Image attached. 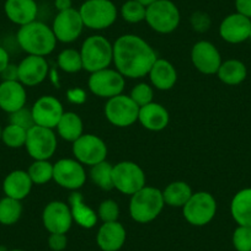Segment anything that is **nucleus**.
Instances as JSON below:
<instances>
[{
	"label": "nucleus",
	"instance_id": "f257e3e1",
	"mask_svg": "<svg viewBox=\"0 0 251 251\" xmlns=\"http://www.w3.org/2000/svg\"><path fill=\"white\" fill-rule=\"evenodd\" d=\"M156 59L155 50L137 35H122L113 43V63L125 78L139 79L148 75Z\"/></svg>",
	"mask_w": 251,
	"mask_h": 251
},
{
	"label": "nucleus",
	"instance_id": "f03ea898",
	"mask_svg": "<svg viewBox=\"0 0 251 251\" xmlns=\"http://www.w3.org/2000/svg\"><path fill=\"white\" fill-rule=\"evenodd\" d=\"M16 38L21 50L30 55L46 57L54 50L57 45L52 27L37 20L20 26Z\"/></svg>",
	"mask_w": 251,
	"mask_h": 251
},
{
	"label": "nucleus",
	"instance_id": "7ed1b4c3",
	"mask_svg": "<svg viewBox=\"0 0 251 251\" xmlns=\"http://www.w3.org/2000/svg\"><path fill=\"white\" fill-rule=\"evenodd\" d=\"M164 206L163 191L146 185L131 196L129 214L137 223L147 224L158 218Z\"/></svg>",
	"mask_w": 251,
	"mask_h": 251
},
{
	"label": "nucleus",
	"instance_id": "20e7f679",
	"mask_svg": "<svg viewBox=\"0 0 251 251\" xmlns=\"http://www.w3.org/2000/svg\"><path fill=\"white\" fill-rule=\"evenodd\" d=\"M80 55L83 69L91 74L110 67L113 62V45L101 35L90 36L83 42Z\"/></svg>",
	"mask_w": 251,
	"mask_h": 251
},
{
	"label": "nucleus",
	"instance_id": "39448f33",
	"mask_svg": "<svg viewBox=\"0 0 251 251\" xmlns=\"http://www.w3.org/2000/svg\"><path fill=\"white\" fill-rule=\"evenodd\" d=\"M84 26L90 30H105L117 20L118 10L111 0H85L79 8Z\"/></svg>",
	"mask_w": 251,
	"mask_h": 251
},
{
	"label": "nucleus",
	"instance_id": "423d86ee",
	"mask_svg": "<svg viewBox=\"0 0 251 251\" xmlns=\"http://www.w3.org/2000/svg\"><path fill=\"white\" fill-rule=\"evenodd\" d=\"M180 10L171 0H156L147 6L146 21L158 33H171L180 25Z\"/></svg>",
	"mask_w": 251,
	"mask_h": 251
},
{
	"label": "nucleus",
	"instance_id": "0eeeda50",
	"mask_svg": "<svg viewBox=\"0 0 251 251\" xmlns=\"http://www.w3.org/2000/svg\"><path fill=\"white\" fill-rule=\"evenodd\" d=\"M217 213L216 199L209 192L199 191L182 207L183 218L195 226H207L213 221Z\"/></svg>",
	"mask_w": 251,
	"mask_h": 251
},
{
	"label": "nucleus",
	"instance_id": "6e6552de",
	"mask_svg": "<svg viewBox=\"0 0 251 251\" xmlns=\"http://www.w3.org/2000/svg\"><path fill=\"white\" fill-rule=\"evenodd\" d=\"M113 188L123 195H134L146 186L143 169L133 161H121L113 165Z\"/></svg>",
	"mask_w": 251,
	"mask_h": 251
},
{
	"label": "nucleus",
	"instance_id": "1a4fd4ad",
	"mask_svg": "<svg viewBox=\"0 0 251 251\" xmlns=\"http://www.w3.org/2000/svg\"><path fill=\"white\" fill-rule=\"evenodd\" d=\"M139 106L129 95L120 94L108 99L105 105V116L111 125L125 128L138 121Z\"/></svg>",
	"mask_w": 251,
	"mask_h": 251
},
{
	"label": "nucleus",
	"instance_id": "9d476101",
	"mask_svg": "<svg viewBox=\"0 0 251 251\" xmlns=\"http://www.w3.org/2000/svg\"><path fill=\"white\" fill-rule=\"evenodd\" d=\"M25 148L33 160H50L57 151V137L53 129L36 125L27 131Z\"/></svg>",
	"mask_w": 251,
	"mask_h": 251
},
{
	"label": "nucleus",
	"instance_id": "9b49d317",
	"mask_svg": "<svg viewBox=\"0 0 251 251\" xmlns=\"http://www.w3.org/2000/svg\"><path fill=\"white\" fill-rule=\"evenodd\" d=\"M88 86L94 95L108 100L123 93L126 78L117 69L105 68L90 74Z\"/></svg>",
	"mask_w": 251,
	"mask_h": 251
},
{
	"label": "nucleus",
	"instance_id": "f8f14e48",
	"mask_svg": "<svg viewBox=\"0 0 251 251\" xmlns=\"http://www.w3.org/2000/svg\"><path fill=\"white\" fill-rule=\"evenodd\" d=\"M73 155L83 165L94 166L106 160L107 146L100 137L95 134H83L73 142Z\"/></svg>",
	"mask_w": 251,
	"mask_h": 251
},
{
	"label": "nucleus",
	"instance_id": "ddd939ff",
	"mask_svg": "<svg viewBox=\"0 0 251 251\" xmlns=\"http://www.w3.org/2000/svg\"><path fill=\"white\" fill-rule=\"evenodd\" d=\"M53 180L60 187L76 191L86 181L85 169L76 159H60L53 164Z\"/></svg>",
	"mask_w": 251,
	"mask_h": 251
},
{
	"label": "nucleus",
	"instance_id": "4468645a",
	"mask_svg": "<svg viewBox=\"0 0 251 251\" xmlns=\"http://www.w3.org/2000/svg\"><path fill=\"white\" fill-rule=\"evenodd\" d=\"M84 23L79 10L72 8L59 11L52 24V30L57 41L63 43H72L80 37L84 30Z\"/></svg>",
	"mask_w": 251,
	"mask_h": 251
},
{
	"label": "nucleus",
	"instance_id": "2eb2a0df",
	"mask_svg": "<svg viewBox=\"0 0 251 251\" xmlns=\"http://www.w3.org/2000/svg\"><path fill=\"white\" fill-rule=\"evenodd\" d=\"M69 204L62 201H52L42 212V223L50 234H67L73 224Z\"/></svg>",
	"mask_w": 251,
	"mask_h": 251
},
{
	"label": "nucleus",
	"instance_id": "dca6fc26",
	"mask_svg": "<svg viewBox=\"0 0 251 251\" xmlns=\"http://www.w3.org/2000/svg\"><path fill=\"white\" fill-rule=\"evenodd\" d=\"M191 60L195 68L202 74H217L222 64V55L218 48L209 41H199L191 50Z\"/></svg>",
	"mask_w": 251,
	"mask_h": 251
},
{
	"label": "nucleus",
	"instance_id": "f3484780",
	"mask_svg": "<svg viewBox=\"0 0 251 251\" xmlns=\"http://www.w3.org/2000/svg\"><path fill=\"white\" fill-rule=\"evenodd\" d=\"M31 111L35 125L50 129L57 127L60 117L64 113L62 102L52 95H43L37 99Z\"/></svg>",
	"mask_w": 251,
	"mask_h": 251
},
{
	"label": "nucleus",
	"instance_id": "a211bd4d",
	"mask_svg": "<svg viewBox=\"0 0 251 251\" xmlns=\"http://www.w3.org/2000/svg\"><path fill=\"white\" fill-rule=\"evenodd\" d=\"M251 31V19L239 13L226 16L219 25V35L226 42L238 45L249 40Z\"/></svg>",
	"mask_w": 251,
	"mask_h": 251
},
{
	"label": "nucleus",
	"instance_id": "6ab92c4d",
	"mask_svg": "<svg viewBox=\"0 0 251 251\" xmlns=\"http://www.w3.org/2000/svg\"><path fill=\"white\" fill-rule=\"evenodd\" d=\"M19 81L24 86H36L42 83L48 74V62L41 55H30L18 64Z\"/></svg>",
	"mask_w": 251,
	"mask_h": 251
},
{
	"label": "nucleus",
	"instance_id": "aec40b11",
	"mask_svg": "<svg viewBox=\"0 0 251 251\" xmlns=\"http://www.w3.org/2000/svg\"><path fill=\"white\" fill-rule=\"evenodd\" d=\"M27 95L20 81H1L0 83V108L6 113H13L25 107Z\"/></svg>",
	"mask_w": 251,
	"mask_h": 251
},
{
	"label": "nucleus",
	"instance_id": "412c9836",
	"mask_svg": "<svg viewBox=\"0 0 251 251\" xmlns=\"http://www.w3.org/2000/svg\"><path fill=\"white\" fill-rule=\"evenodd\" d=\"M127 233L120 222L103 223L96 234V243L102 251H118L125 245Z\"/></svg>",
	"mask_w": 251,
	"mask_h": 251
},
{
	"label": "nucleus",
	"instance_id": "4be33fe9",
	"mask_svg": "<svg viewBox=\"0 0 251 251\" xmlns=\"http://www.w3.org/2000/svg\"><path fill=\"white\" fill-rule=\"evenodd\" d=\"M4 11L11 23L24 26L36 20L38 6L35 0H6Z\"/></svg>",
	"mask_w": 251,
	"mask_h": 251
},
{
	"label": "nucleus",
	"instance_id": "5701e85b",
	"mask_svg": "<svg viewBox=\"0 0 251 251\" xmlns=\"http://www.w3.org/2000/svg\"><path fill=\"white\" fill-rule=\"evenodd\" d=\"M33 182L27 171L14 170L5 176L3 181V191L6 197L23 201L30 195Z\"/></svg>",
	"mask_w": 251,
	"mask_h": 251
},
{
	"label": "nucleus",
	"instance_id": "b1692460",
	"mask_svg": "<svg viewBox=\"0 0 251 251\" xmlns=\"http://www.w3.org/2000/svg\"><path fill=\"white\" fill-rule=\"evenodd\" d=\"M138 121L148 131L159 132L168 127L170 116L163 105L153 101L143 107H139Z\"/></svg>",
	"mask_w": 251,
	"mask_h": 251
},
{
	"label": "nucleus",
	"instance_id": "393cba45",
	"mask_svg": "<svg viewBox=\"0 0 251 251\" xmlns=\"http://www.w3.org/2000/svg\"><path fill=\"white\" fill-rule=\"evenodd\" d=\"M151 85L158 90H170L177 81L175 67L166 59H156L148 73Z\"/></svg>",
	"mask_w": 251,
	"mask_h": 251
},
{
	"label": "nucleus",
	"instance_id": "a878e982",
	"mask_svg": "<svg viewBox=\"0 0 251 251\" xmlns=\"http://www.w3.org/2000/svg\"><path fill=\"white\" fill-rule=\"evenodd\" d=\"M69 208L73 221L81 228L91 229L98 223V213L84 202L83 196L79 192H73L69 196Z\"/></svg>",
	"mask_w": 251,
	"mask_h": 251
},
{
	"label": "nucleus",
	"instance_id": "bb28decb",
	"mask_svg": "<svg viewBox=\"0 0 251 251\" xmlns=\"http://www.w3.org/2000/svg\"><path fill=\"white\" fill-rule=\"evenodd\" d=\"M230 213L238 226H251V187L243 188L234 195Z\"/></svg>",
	"mask_w": 251,
	"mask_h": 251
},
{
	"label": "nucleus",
	"instance_id": "cd10ccee",
	"mask_svg": "<svg viewBox=\"0 0 251 251\" xmlns=\"http://www.w3.org/2000/svg\"><path fill=\"white\" fill-rule=\"evenodd\" d=\"M55 128L60 138L67 142H72V143L84 134L83 120L78 113L72 112V111L63 113Z\"/></svg>",
	"mask_w": 251,
	"mask_h": 251
},
{
	"label": "nucleus",
	"instance_id": "c85d7f7f",
	"mask_svg": "<svg viewBox=\"0 0 251 251\" xmlns=\"http://www.w3.org/2000/svg\"><path fill=\"white\" fill-rule=\"evenodd\" d=\"M219 80L226 85H239L243 83L248 76L246 66L239 59H228L222 62L218 72H217Z\"/></svg>",
	"mask_w": 251,
	"mask_h": 251
},
{
	"label": "nucleus",
	"instance_id": "c756f323",
	"mask_svg": "<svg viewBox=\"0 0 251 251\" xmlns=\"http://www.w3.org/2000/svg\"><path fill=\"white\" fill-rule=\"evenodd\" d=\"M192 188L185 181H174L169 183L163 191L164 203L169 207L182 208L192 196Z\"/></svg>",
	"mask_w": 251,
	"mask_h": 251
},
{
	"label": "nucleus",
	"instance_id": "7c9ffc66",
	"mask_svg": "<svg viewBox=\"0 0 251 251\" xmlns=\"http://www.w3.org/2000/svg\"><path fill=\"white\" fill-rule=\"evenodd\" d=\"M21 216H23L21 201L6 196L0 200V224L14 226L20 221Z\"/></svg>",
	"mask_w": 251,
	"mask_h": 251
},
{
	"label": "nucleus",
	"instance_id": "2f4dec72",
	"mask_svg": "<svg viewBox=\"0 0 251 251\" xmlns=\"http://www.w3.org/2000/svg\"><path fill=\"white\" fill-rule=\"evenodd\" d=\"M113 165L108 161L103 160L96 165L91 166L90 169V178L98 187H100L103 191H110L113 188V178H112Z\"/></svg>",
	"mask_w": 251,
	"mask_h": 251
},
{
	"label": "nucleus",
	"instance_id": "473e14b6",
	"mask_svg": "<svg viewBox=\"0 0 251 251\" xmlns=\"http://www.w3.org/2000/svg\"><path fill=\"white\" fill-rule=\"evenodd\" d=\"M58 67L66 73L73 74L78 73L83 69V60H81L80 50H76L74 48H67L63 50L58 54Z\"/></svg>",
	"mask_w": 251,
	"mask_h": 251
},
{
	"label": "nucleus",
	"instance_id": "72a5a7b5",
	"mask_svg": "<svg viewBox=\"0 0 251 251\" xmlns=\"http://www.w3.org/2000/svg\"><path fill=\"white\" fill-rule=\"evenodd\" d=\"M27 173L33 185H45L53 180V164L50 160H35Z\"/></svg>",
	"mask_w": 251,
	"mask_h": 251
},
{
	"label": "nucleus",
	"instance_id": "f704fd0d",
	"mask_svg": "<svg viewBox=\"0 0 251 251\" xmlns=\"http://www.w3.org/2000/svg\"><path fill=\"white\" fill-rule=\"evenodd\" d=\"M26 138H27V131L23 127L9 123L5 128H3L1 141L8 148L18 149L25 147Z\"/></svg>",
	"mask_w": 251,
	"mask_h": 251
},
{
	"label": "nucleus",
	"instance_id": "c9c22d12",
	"mask_svg": "<svg viewBox=\"0 0 251 251\" xmlns=\"http://www.w3.org/2000/svg\"><path fill=\"white\" fill-rule=\"evenodd\" d=\"M120 14L126 23L138 24L146 20L147 6H144L137 0H127L121 6Z\"/></svg>",
	"mask_w": 251,
	"mask_h": 251
},
{
	"label": "nucleus",
	"instance_id": "e433bc0d",
	"mask_svg": "<svg viewBox=\"0 0 251 251\" xmlns=\"http://www.w3.org/2000/svg\"><path fill=\"white\" fill-rule=\"evenodd\" d=\"M231 241L236 251H251V226H236Z\"/></svg>",
	"mask_w": 251,
	"mask_h": 251
},
{
	"label": "nucleus",
	"instance_id": "4c0bfd02",
	"mask_svg": "<svg viewBox=\"0 0 251 251\" xmlns=\"http://www.w3.org/2000/svg\"><path fill=\"white\" fill-rule=\"evenodd\" d=\"M129 96H131L132 100H133L139 107H143V106L153 102V98H154L153 86H151L147 83L137 84V85L131 90Z\"/></svg>",
	"mask_w": 251,
	"mask_h": 251
},
{
	"label": "nucleus",
	"instance_id": "58836bf2",
	"mask_svg": "<svg viewBox=\"0 0 251 251\" xmlns=\"http://www.w3.org/2000/svg\"><path fill=\"white\" fill-rule=\"evenodd\" d=\"M98 217L102 221V223L117 222L120 217V206L113 200H105L99 206Z\"/></svg>",
	"mask_w": 251,
	"mask_h": 251
},
{
	"label": "nucleus",
	"instance_id": "ea45409f",
	"mask_svg": "<svg viewBox=\"0 0 251 251\" xmlns=\"http://www.w3.org/2000/svg\"><path fill=\"white\" fill-rule=\"evenodd\" d=\"M10 123L11 125H16L19 127H23L26 131H28L30 128H32L35 125V121H33L32 111L31 108L23 107L20 110L15 111V112L10 113Z\"/></svg>",
	"mask_w": 251,
	"mask_h": 251
},
{
	"label": "nucleus",
	"instance_id": "a19ab883",
	"mask_svg": "<svg viewBox=\"0 0 251 251\" xmlns=\"http://www.w3.org/2000/svg\"><path fill=\"white\" fill-rule=\"evenodd\" d=\"M47 243L52 251H63L68 245V238L67 234H50Z\"/></svg>",
	"mask_w": 251,
	"mask_h": 251
},
{
	"label": "nucleus",
	"instance_id": "79ce46f5",
	"mask_svg": "<svg viewBox=\"0 0 251 251\" xmlns=\"http://www.w3.org/2000/svg\"><path fill=\"white\" fill-rule=\"evenodd\" d=\"M0 78L3 81H19V68L16 64H9L1 73Z\"/></svg>",
	"mask_w": 251,
	"mask_h": 251
},
{
	"label": "nucleus",
	"instance_id": "37998d69",
	"mask_svg": "<svg viewBox=\"0 0 251 251\" xmlns=\"http://www.w3.org/2000/svg\"><path fill=\"white\" fill-rule=\"evenodd\" d=\"M236 13L251 19V0H235Z\"/></svg>",
	"mask_w": 251,
	"mask_h": 251
},
{
	"label": "nucleus",
	"instance_id": "c03bdc74",
	"mask_svg": "<svg viewBox=\"0 0 251 251\" xmlns=\"http://www.w3.org/2000/svg\"><path fill=\"white\" fill-rule=\"evenodd\" d=\"M10 64V57H9L8 50L4 47H0V73Z\"/></svg>",
	"mask_w": 251,
	"mask_h": 251
},
{
	"label": "nucleus",
	"instance_id": "a18cd8bd",
	"mask_svg": "<svg viewBox=\"0 0 251 251\" xmlns=\"http://www.w3.org/2000/svg\"><path fill=\"white\" fill-rule=\"evenodd\" d=\"M54 6L58 13H59V11H64L73 8V1L72 0H54Z\"/></svg>",
	"mask_w": 251,
	"mask_h": 251
},
{
	"label": "nucleus",
	"instance_id": "49530a36",
	"mask_svg": "<svg viewBox=\"0 0 251 251\" xmlns=\"http://www.w3.org/2000/svg\"><path fill=\"white\" fill-rule=\"evenodd\" d=\"M137 1H139L141 4H143L144 6H149V5H151L153 3H155L156 0H137Z\"/></svg>",
	"mask_w": 251,
	"mask_h": 251
},
{
	"label": "nucleus",
	"instance_id": "de8ad7c7",
	"mask_svg": "<svg viewBox=\"0 0 251 251\" xmlns=\"http://www.w3.org/2000/svg\"><path fill=\"white\" fill-rule=\"evenodd\" d=\"M8 251H25V250H23V249H11V250H8Z\"/></svg>",
	"mask_w": 251,
	"mask_h": 251
},
{
	"label": "nucleus",
	"instance_id": "09e8293b",
	"mask_svg": "<svg viewBox=\"0 0 251 251\" xmlns=\"http://www.w3.org/2000/svg\"><path fill=\"white\" fill-rule=\"evenodd\" d=\"M1 133H3V128H1V126H0V141H1Z\"/></svg>",
	"mask_w": 251,
	"mask_h": 251
},
{
	"label": "nucleus",
	"instance_id": "8fccbe9b",
	"mask_svg": "<svg viewBox=\"0 0 251 251\" xmlns=\"http://www.w3.org/2000/svg\"><path fill=\"white\" fill-rule=\"evenodd\" d=\"M249 40H250V41H251V31H250V37H249Z\"/></svg>",
	"mask_w": 251,
	"mask_h": 251
}]
</instances>
